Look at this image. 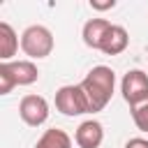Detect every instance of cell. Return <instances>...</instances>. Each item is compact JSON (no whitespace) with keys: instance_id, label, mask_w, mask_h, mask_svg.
<instances>
[{"instance_id":"1","label":"cell","mask_w":148,"mask_h":148,"mask_svg":"<svg viewBox=\"0 0 148 148\" xmlns=\"http://www.w3.org/2000/svg\"><path fill=\"white\" fill-rule=\"evenodd\" d=\"M79 86L83 88V92H86V97H88L90 113H97V111H102V109L109 104V99H111V95H113L116 72H113L111 67H106V65H97V67H92V69L86 74V79H83Z\"/></svg>"},{"instance_id":"2","label":"cell","mask_w":148,"mask_h":148,"mask_svg":"<svg viewBox=\"0 0 148 148\" xmlns=\"http://www.w3.org/2000/svg\"><path fill=\"white\" fill-rule=\"evenodd\" d=\"M21 51L30 58V60H39L51 56L53 51V32L46 25H28L21 35Z\"/></svg>"},{"instance_id":"3","label":"cell","mask_w":148,"mask_h":148,"mask_svg":"<svg viewBox=\"0 0 148 148\" xmlns=\"http://www.w3.org/2000/svg\"><path fill=\"white\" fill-rule=\"evenodd\" d=\"M56 109L62 116H81L90 113L88 97L81 86H62L56 90Z\"/></svg>"},{"instance_id":"4","label":"cell","mask_w":148,"mask_h":148,"mask_svg":"<svg viewBox=\"0 0 148 148\" xmlns=\"http://www.w3.org/2000/svg\"><path fill=\"white\" fill-rule=\"evenodd\" d=\"M120 92H123V99L130 104V109L146 102L148 99V74L143 69H130L120 81Z\"/></svg>"},{"instance_id":"5","label":"cell","mask_w":148,"mask_h":148,"mask_svg":"<svg viewBox=\"0 0 148 148\" xmlns=\"http://www.w3.org/2000/svg\"><path fill=\"white\" fill-rule=\"evenodd\" d=\"M18 116L25 125L39 127L49 120V102L42 95H25L18 104Z\"/></svg>"},{"instance_id":"6","label":"cell","mask_w":148,"mask_h":148,"mask_svg":"<svg viewBox=\"0 0 148 148\" xmlns=\"http://www.w3.org/2000/svg\"><path fill=\"white\" fill-rule=\"evenodd\" d=\"M0 67L12 76L14 86H30L39 79V69L32 60H12V62H0Z\"/></svg>"},{"instance_id":"7","label":"cell","mask_w":148,"mask_h":148,"mask_svg":"<svg viewBox=\"0 0 148 148\" xmlns=\"http://www.w3.org/2000/svg\"><path fill=\"white\" fill-rule=\"evenodd\" d=\"M74 141L79 148H99L102 141H104V127L99 120H83L79 127H76V134H74Z\"/></svg>"},{"instance_id":"8","label":"cell","mask_w":148,"mask_h":148,"mask_svg":"<svg viewBox=\"0 0 148 148\" xmlns=\"http://www.w3.org/2000/svg\"><path fill=\"white\" fill-rule=\"evenodd\" d=\"M109 28H111V21H106V18H90V21H86L83 23V30H81L83 44L99 51L106 32H109Z\"/></svg>"},{"instance_id":"9","label":"cell","mask_w":148,"mask_h":148,"mask_svg":"<svg viewBox=\"0 0 148 148\" xmlns=\"http://www.w3.org/2000/svg\"><path fill=\"white\" fill-rule=\"evenodd\" d=\"M127 44H130V35H127V30H125L123 25L111 23V28H109V32H106V37H104L99 51L106 53V56H118V53H123V51L127 49Z\"/></svg>"},{"instance_id":"10","label":"cell","mask_w":148,"mask_h":148,"mask_svg":"<svg viewBox=\"0 0 148 148\" xmlns=\"http://www.w3.org/2000/svg\"><path fill=\"white\" fill-rule=\"evenodd\" d=\"M16 51H18V35L14 32V28L7 21H2L0 23V60L12 62Z\"/></svg>"},{"instance_id":"11","label":"cell","mask_w":148,"mask_h":148,"mask_svg":"<svg viewBox=\"0 0 148 148\" xmlns=\"http://www.w3.org/2000/svg\"><path fill=\"white\" fill-rule=\"evenodd\" d=\"M35 148H72V139H69V134H67L65 130L51 127V130H46V132L37 139Z\"/></svg>"},{"instance_id":"12","label":"cell","mask_w":148,"mask_h":148,"mask_svg":"<svg viewBox=\"0 0 148 148\" xmlns=\"http://www.w3.org/2000/svg\"><path fill=\"white\" fill-rule=\"evenodd\" d=\"M130 111H132V120H134L136 130H141V132L148 134V99L141 102V104H136V106H132Z\"/></svg>"},{"instance_id":"13","label":"cell","mask_w":148,"mask_h":148,"mask_svg":"<svg viewBox=\"0 0 148 148\" xmlns=\"http://www.w3.org/2000/svg\"><path fill=\"white\" fill-rule=\"evenodd\" d=\"M125 148H148V139H141V136H134L125 143Z\"/></svg>"},{"instance_id":"14","label":"cell","mask_w":148,"mask_h":148,"mask_svg":"<svg viewBox=\"0 0 148 148\" xmlns=\"http://www.w3.org/2000/svg\"><path fill=\"white\" fill-rule=\"evenodd\" d=\"M90 7H92V9H99V12L113 9V7H116V0H106V2H95V0H90Z\"/></svg>"}]
</instances>
